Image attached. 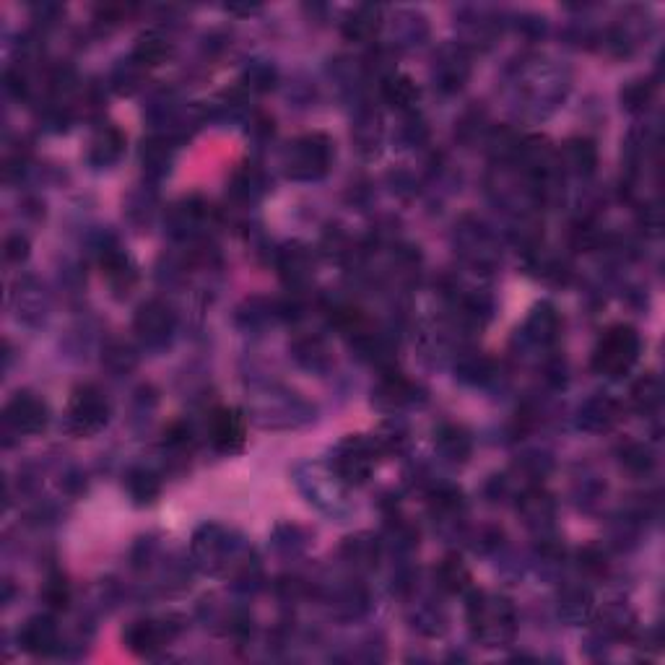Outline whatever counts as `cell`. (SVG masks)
I'll return each mask as SVG.
<instances>
[{
	"mask_svg": "<svg viewBox=\"0 0 665 665\" xmlns=\"http://www.w3.org/2000/svg\"><path fill=\"white\" fill-rule=\"evenodd\" d=\"M208 440L221 455L239 452L247 440V416L237 408H216L208 419Z\"/></svg>",
	"mask_w": 665,
	"mask_h": 665,
	"instance_id": "obj_12",
	"label": "cell"
},
{
	"mask_svg": "<svg viewBox=\"0 0 665 665\" xmlns=\"http://www.w3.org/2000/svg\"><path fill=\"white\" fill-rule=\"evenodd\" d=\"M123 154H125L123 130L115 128V125H107V128H102L94 133V138H91V143H89V154H86V159H89L91 167L104 169V167H112V164L120 162V156Z\"/></svg>",
	"mask_w": 665,
	"mask_h": 665,
	"instance_id": "obj_24",
	"label": "cell"
},
{
	"mask_svg": "<svg viewBox=\"0 0 665 665\" xmlns=\"http://www.w3.org/2000/svg\"><path fill=\"white\" fill-rule=\"evenodd\" d=\"M562 333V317L556 312L554 304L541 302L533 307V312L525 320L523 338L533 346H551Z\"/></svg>",
	"mask_w": 665,
	"mask_h": 665,
	"instance_id": "obj_22",
	"label": "cell"
},
{
	"mask_svg": "<svg viewBox=\"0 0 665 665\" xmlns=\"http://www.w3.org/2000/svg\"><path fill=\"white\" fill-rule=\"evenodd\" d=\"M416 398L419 388L401 372H385L372 390V406L380 408L382 414H398L403 408L414 406Z\"/></svg>",
	"mask_w": 665,
	"mask_h": 665,
	"instance_id": "obj_14",
	"label": "cell"
},
{
	"mask_svg": "<svg viewBox=\"0 0 665 665\" xmlns=\"http://www.w3.org/2000/svg\"><path fill=\"white\" fill-rule=\"evenodd\" d=\"M595 616H598V606L588 588L582 585L564 588V593L559 595V619L567 621L569 627H582V624H590Z\"/></svg>",
	"mask_w": 665,
	"mask_h": 665,
	"instance_id": "obj_23",
	"label": "cell"
},
{
	"mask_svg": "<svg viewBox=\"0 0 665 665\" xmlns=\"http://www.w3.org/2000/svg\"><path fill=\"white\" fill-rule=\"evenodd\" d=\"M330 164H333V141L323 133H307L286 146L284 167L291 180H320L328 175Z\"/></svg>",
	"mask_w": 665,
	"mask_h": 665,
	"instance_id": "obj_5",
	"label": "cell"
},
{
	"mask_svg": "<svg viewBox=\"0 0 665 665\" xmlns=\"http://www.w3.org/2000/svg\"><path fill=\"white\" fill-rule=\"evenodd\" d=\"M13 307H16V317L24 320V323H39L47 312V302L45 294L34 284L32 278H26L24 284L16 286L13 291Z\"/></svg>",
	"mask_w": 665,
	"mask_h": 665,
	"instance_id": "obj_32",
	"label": "cell"
},
{
	"mask_svg": "<svg viewBox=\"0 0 665 665\" xmlns=\"http://www.w3.org/2000/svg\"><path fill=\"white\" fill-rule=\"evenodd\" d=\"M276 265L281 278H284V284L294 291L307 286V281L312 278V255L310 250L299 245V242H291L284 250H278Z\"/></svg>",
	"mask_w": 665,
	"mask_h": 665,
	"instance_id": "obj_20",
	"label": "cell"
},
{
	"mask_svg": "<svg viewBox=\"0 0 665 665\" xmlns=\"http://www.w3.org/2000/svg\"><path fill=\"white\" fill-rule=\"evenodd\" d=\"M655 97V86L653 81H629L624 89H621V104L624 110L629 112H645L650 107Z\"/></svg>",
	"mask_w": 665,
	"mask_h": 665,
	"instance_id": "obj_40",
	"label": "cell"
},
{
	"mask_svg": "<svg viewBox=\"0 0 665 665\" xmlns=\"http://www.w3.org/2000/svg\"><path fill=\"white\" fill-rule=\"evenodd\" d=\"M19 647L29 655H52L60 647V629L50 616H32L19 629Z\"/></svg>",
	"mask_w": 665,
	"mask_h": 665,
	"instance_id": "obj_18",
	"label": "cell"
},
{
	"mask_svg": "<svg viewBox=\"0 0 665 665\" xmlns=\"http://www.w3.org/2000/svg\"><path fill=\"white\" fill-rule=\"evenodd\" d=\"M382 450L377 445L375 437H346L343 442H338V447L333 450V460H330V468L341 476V481L346 486L364 484L372 471H375L377 460H380Z\"/></svg>",
	"mask_w": 665,
	"mask_h": 665,
	"instance_id": "obj_7",
	"label": "cell"
},
{
	"mask_svg": "<svg viewBox=\"0 0 665 665\" xmlns=\"http://www.w3.org/2000/svg\"><path fill=\"white\" fill-rule=\"evenodd\" d=\"M42 598H45V603L52 611H65L68 603H71V585H68L63 575L55 572V575L47 577L45 588H42Z\"/></svg>",
	"mask_w": 665,
	"mask_h": 665,
	"instance_id": "obj_43",
	"label": "cell"
},
{
	"mask_svg": "<svg viewBox=\"0 0 665 665\" xmlns=\"http://www.w3.org/2000/svg\"><path fill=\"white\" fill-rule=\"evenodd\" d=\"M3 258H6V263H24L29 258V239L21 237V234H11L3 245Z\"/></svg>",
	"mask_w": 665,
	"mask_h": 665,
	"instance_id": "obj_45",
	"label": "cell"
},
{
	"mask_svg": "<svg viewBox=\"0 0 665 665\" xmlns=\"http://www.w3.org/2000/svg\"><path fill=\"white\" fill-rule=\"evenodd\" d=\"M434 447H437L445 463L463 465L465 460L471 458L473 440L468 429L460 427V424H442L437 429V437H434Z\"/></svg>",
	"mask_w": 665,
	"mask_h": 665,
	"instance_id": "obj_25",
	"label": "cell"
},
{
	"mask_svg": "<svg viewBox=\"0 0 665 665\" xmlns=\"http://www.w3.org/2000/svg\"><path fill=\"white\" fill-rule=\"evenodd\" d=\"M567 78L551 68V65H538L523 73V84H520V97L525 99V110L533 112V117H546L554 112V107L562 104L567 97Z\"/></svg>",
	"mask_w": 665,
	"mask_h": 665,
	"instance_id": "obj_8",
	"label": "cell"
},
{
	"mask_svg": "<svg viewBox=\"0 0 665 665\" xmlns=\"http://www.w3.org/2000/svg\"><path fill=\"white\" fill-rule=\"evenodd\" d=\"M291 356H294V362L299 364L307 372H315V375H323L330 369V349L328 343L323 338L317 336H302L297 341L291 343Z\"/></svg>",
	"mask_w": 665,
	"mask_h": 665,
	"instance_id": "obj_27",
	"label": "cell"
},
{
	"mask_svg": "<svg viewBox=\"0 0 665 665\" xmlns=\"http://www.w3.org/2000/svg\"><path fill=\"white\" fill-rule=\"evenodd\" d=\"M382 29L380 6H356L343 21V34L351 42H369Z\"/></svg>",
	"mask_w": 665,
	"mask_h": 665,
	"instance_id": "obj_29",
	"label": "cell"
},
{
	"mask_svg": "<svg viewBox=\"0 0 665 665\" xmlns=\"http://www.w3.org/2000/svg\"><path fill=\"white\" fill-rule=\"evenodd\" d=\"M125 491L128 497L133 499V504L138 507H146V504H154L162 494V481L149 468H130L125 473Z\"/></svg>",
	"mask_w": 665,
	"mask_h": 665,
	"instance_id": "obj_33",
	"label": "cell"
},
{
	"mask_svg": "<svg viewBox=\"0 0 665 665\" xmlns=\"http://www.w3.org/2000/svg\"><path fill=\"white\" fill-rule=\"evenodd\" d=\"M143 73H146V68H141L136 60H123V63L112 71V89H115L117 94H133V91L141 89Z\"/></svg>",
	"mask_w": 665,
	"mask_h": 665,
	"instance_id": "obj_41",
	"label": "cell"
},
{
	"mask_svg": "<svg viewBox=\"0 0 665 665\" xmlns=\"http://www.w3.org/2000/svg\"><path fill=\"white\" fill-rule=\"evenodd\" d=\"M250 416L263 429H294L315 419V408L297 398V393L271 388L252 398Z\"/></svg>",
	"mask_w": 665,
	"mask_h": 665,
	"instance_id": "obj_3",
	"label": "cell"
},
{
	"mask_svg": "<svg viewBox=\"0 0 665 665\" xmlns=\"http://www.w3.org/2000/svg\"><path fill=\"white\" fill-rule=\"evenodd\" d=\"M102 364L110 369L112 375H128L133 372L138 364V354L130 343L123 341H112L102 354Z\"/></svg>",
	"mask_w": 665,
	"mask_h": 665,
	"instance_id": "obj_37",
	"label": "cell"
},
{
	"mask_svg": "<svg viewBox=\"0 0 665 665\" xmlns=\"http://www.w3.org/2000/svg\"><path fill=\"white\" fill-rule=\"evenodd\" d=\"M517 512L523 517V523L530 530H536V533H546L549 528H554L556 502L549 491H543L541 486H530V489L520 494Z\"/></svg>",
	"mask_w": 665,
	"mask_h": 665,
	"instance_id": "obj_17",
	"label": "cell"
},
{
	"mask_svg": "<svg viewBox=\"0 0 665 665\" xmlns=\"http://www.w3.org/2000/svg\"><path fill=\"white\" fill-rule=\"evenodd\" d=\"M388 541L393 543L398 551L414 549V546H416V530L411 528V525H406V523H395V525H390V530H388Z\"/></svg>",
	"mask_w": 665,
	"mask_h": 665,
	"instance_id": "obj_46",
	"label": "cell"
},
{
	"mask_svg": "<svg viewBox=\"0 0 665 665\" xmlns=\"http://www.w3.org/2000/svg\"><path fill=\"white\" fill-rule=\"evenodd\" d=\"M642 351V338L632 325H611L593 351V369L608 380L629 375Z\"/></svg>",
	"mask_w": 665,
	"mask_h": 665,
	"instance_id": "obj_2",
	"label": "cell"
},
{
	"mask_svg": "<svg viewBox=\"0 0 665 665\" xmlns=\"http://www.w3.org/2000/svg\"><path fill=\"white\" fill-rule=\"evenodd\" d=\"M229 190H232V195L237 198V201L242 203H255L260 198V195L268 190V180H265V175L260 172L258 167H252V164H245L242 169H237L232 177V185H229Z\"/></svg>",
	"mask_w": 665,
	"mask_h": 665,
	"instance_id": "obj_34",
	"label": "cell"
},
{
	"mask_svg": "<svg viewBox=\"0 0 665 665\" xmlns=\"http://www.w3.org/2000/svg\"><path fill=\"white\" fill-rule=\"evenodd\" d=\"M278 81V73L271 63H250V68L245 71V86L250 91H271Z\"/></svg>",
	"mask_w": 665,
	"mask_h": 665,
	"instance_id": "obj_44",
	"label": "cell"
},
{
	"mask_svg": "<svg viewBox=\"0 0 665 665\" xmlns=\"http://www.w3.org/2000/svg\"><path fill=\"white\" fill-rule=\"evenodd\" d=\"M434 580L445 593H465L471 588V569L458 556H445L440 567L434 569Z\"/></svg>",
	"mask_w": 665,
	"mask_h": 665,
	"instance_id": "obj_35",
	"label": "cell"
},
{
	"mask_svg": "<svg viewBox=\"0 0 665 665\" xmlns=\"http://www.w3.org/2000/svg\"><path fill=\"white\" fill-rule=\"evenodd\" d=\"M3 421H6L8 432L19 434V437H32V434L45 432L47 421H50V411H47V403L39 395L24 390V393H16L6 403Z\"/></svg>",
	"mask_w": 665,
	"mask_h": 665,
	"instance_id": "obj_11",
	"label": "cell"
},
{
	"mask_svg": "<svg viewBox=\"0 0 665 665\" xmlns=\"http://www.w3.org/2000/svg\"><path fill=\"white\" fill-rule=\"evenodd\" d=\"M619 419H621L619 401L608 398V395H593V398H588V401L580 406V411H577V424H580V429L593 434L608 432Z\"/></svg>",
	"mask_w": 665,
	"mask_h": 665,
	"instance_id": "obj_21",
	"label": "cell"
},
{
	"mask_svg": "<svg viewBox=\"0 0 665 665\" xmlns=\"http://www.w3.org/2000/svg\"><path fill=\"white\" fill-rule=\"evenodd\" d=\"M471 76V58L463 45H442L440 52L434 55L432 78L434 86L445 94H455L463 89L465 81Z\"/></svg>",
	"mask_w": 665,
	"mask_h": 665,
	"instance_id": "obj_13",
	"label": "cell"
},
{
	"mask_svg": "<svg viewBox=\"0 0 665 665\" xmlns=\"http://www.w3.org/2000/svg\"><path fill=\"white\" fill-rule=\"evenodd\" d=\"M632 401L640 411H655V408L660 406V401H663V388H660L658 377H642L632 388Z\"/></svg>",
	"mask_w": 665,
	"mask_h": 665,
	"instance_id": "obj_42",
	"label": "cell"
},
{
	"mask_svg": "<svg viewBox=\"0 0 665 665\" xmlns=\"http://www.w3.org/2000/svg\"><path fill=\"white\" fill-rule=\"evenodd\" d=\"M455 245H458L460 255H463L473 268L478 271H489L499 263V250L494 242V234L486 229L478 219H465L460 221L458 232H455Z\"/></svg>",
	"mask_w": 665,
	"mask_h": 665,
	"instance_id": "obj_10",
	"label": "cell"
},
{
	"mask_svg": "<svg viewBox=\"0 0 665 665\" xmlns=\"http://www.w3.org/2000/svg\"><path fill=\"white\" fill-rule=\"evenodd\" d=\"M175 637V629L167 621H154V619H141L133 621L123 634V642L130 653L136 655H156L162 647H167V642Z\"/></svg>",
	"mask_w": 665,
	"mask_h": 665,
	"instance_id": "obj_16",
	"label": "cell"
},
{
	"mask_svg": "<svg viewBox=\"0 0 665 665\" xmlns=\"http://www.w3.org/2000/svg\"><path fill=\"white\" fill-rule=\"evenodd\" d=\"M621 465L634 476H645L655 468V452L642 442H629L621 447Z\"/></svg>",
	"mask_w": 665,
	"mask_h": 665,
	"instance_id": "obj_39",
	"label": "cell"
},
{
	"mask_svg": "<svg viewBox=\"0 0 665 665\" xmlns=\"http://www.w3.org/2000/svg\"><path fill=\"white\" fill-rule=\"evenodd\" d=\"M468 627L473 640L484 647H507L517 634V614L510 598L494 593H471Z\"/></svg>",
	"mask_w": 665,
	"mask_h": 665,
	"instance_id": "obj_1",
	"label": "cell"
},
{
	"mask_svg": "<svg viewBox=\"0 0 665 665\" xmlns=\"http://www.w3.org/2000/svg\"><path fill=\"white\" fill-rule=\"evenodd\" d=\"M172 39L167 37L159 29H149L136 39V47H133V55L130 60H136L141 68H156V65L167 63L172 58Z\"/></svg>",
	"mask_w": 665,
	"mask_h": 665,
	"instance_id": "obj_26",
	"label": "cell"
},
{
	"mask_svg": "<svg viewBox=\"0 0 665 665\" xmlns=\"http://www.w3.org/2000/svg\"><path fill=\"white\" fill-rule=\"evenodd\" d=\"M133 330L141 338L143 346L149 349H164L177 330V317L167 302L162 299H149L143 302L133 317Z\"/></svg>",
	"mask_w": 665,
	"mask_h": 665,
	"instance_id": "obj_9",
	"label": "cell"
},
{
	"mask_svg": "<svg viewBox=\"0 0 665 665\" xmlns=\"http://www.w3.org/2000/svg\"><path fill=\"white\" fill-rule=\"evenodd\" d=\"M172 159H175V146L172 141L164 136H151L149 141H143L141 146V164L143 172L151 177V180H159L169 172L172 167Z\"/></svg>",
	"mask_w": 665,
	"mask_h": 665,
	"instance_id": "obj_30",
	"label": "cell"
},
{
	"mask_svg": "<svg viewBox=\"0 0 665 665\" xmlns=\"http://www.w3.org/2000/svg\"><path fill=\"white\" fill-rule=\"evenodd\" d=\"M395 39H401L398 45H419L421 39L429 34L427 19L416 11H403L395 16Z\"/></svg>",
	"mask_w": 665,
	"mask_h": 665,
	"instance_id": "obj_36",
	"label": "cell"
},
{
	"mask_svg": "<svg viewBox=\"0 0 665 665\" xmlns=\"http://www.w3.org/2000/svg\"><path fill=\"white\" fill-rule=\"evenodd\" d=\"M99 265H102V273L104 278L110 281L112 291L115 294H128L130 289H133V284H136V265L130 263V258L123 252V247L117 245L115 239L112 237H104V242L99 245Z\"/></svg>",
	"mask_w": 665,
	"mask_h": 665,
	"instance_id": "obj_15",
	"label": "cell"
},
{
	"mask_svg": "<svg viewBox=\"0 0 665 665\" xmlns=\"http://www.w3.org/2000/svg\"><path fill=\"white\" fill-rule=\"evenodd\" d=\"M341 559L349 564L356 572H367V569L377 567V559H380V541L369 533H359V536H351L343 541L341 546Z\"/></svg>",
	"mask_w": 665,
	"mask_h": 665,
	"instance_id": "obj_28",
	"label": "cell"
},
{
	"mask_svg": "<svg viewBox=\"0 0 665 665\" xmlns=\"http://www.w3.org/2000/svg\"><path fill=\"white\" fill-rule=\"evenodd\" d=\"M580 569L582 572H588V575H603V572H606V556H603V551H598L595 546L582 549Z\"/></svg>",
	"mask_w": 665,
	"mask_h": 665,
	"instance_id": "obj_47",
	"label": "cell"
},
{
	"mask_svg": "<svg viewBox=\"0 0 665 665\" xmlns=\"http://www.w3.org/2000/svg\"><path fill=\"white\" fill-rule=\"evenodd\" d=\"M297 484L304 491V497L315 504L325 515L343 517L349 512V497H346V484L341 481L330 465L304 463L297 468Z\"/></svg>",
	"mask_w": 665,
	"mask_h": 665,
	"instance_id": "obj_4",
	"label": "cell"
},
{
	"mask_svg": "<svg viewBox=\"0 0 665 665\" xmlns=\"http://www.w3.org/2000/svg\"><path fill=\"white\" fill-rule=\"evenodd\" d=\"M380 138H382L380 115H377V112H362L354 125L356 146H359L364 154H372V151H377V146H380Z\"/></svg>",
	"mask_w": 665,
	"mask_h": 665,
	"instance_id": "obj_38",
	"label": "cell"
},
{
	"mask_svg": "<svg viewBox=\"0 0 665 665\" xmlns=\"http://www.w3.org/2000/svg\"><path fill=\"white\" fill-rule=\"evenodd\" d=\"M556 167L575 177H590L598 167V146L593 138L577 136L562 143V149L556 154Z\"/></svg>",
	"mask_w": 665,
	"mask_h": 665,
	"instance_id": "obj_19",
	"label": "cell"
},
{
	"mask_svg": "<svg viewBox=\"0 0 665 665\" xmlns=\"http://www.w3.org/2000/svg\"><path fill=\"white\" fill-rule=\"evenodd\" d=\"M110 421V403L97 385H81L73 390L65 406V429L73 437H94Z\"/></svg>",
	"mask_w": 665,
	"mask_h": 665,
	"instance_id": "obj_6",
	"label": "cell"
},
{
	"mask_svg": "<svg viewBox=\"0 0 665 665\" xmlns=\"http://www.w3.org/2000/svg\"><path fill=\"white\" fill-rule=\"evenodd\" d=\"M421 91L419 86L406 76V73H390L388 78H382V99L393 107V110L411 112L419 102Z\"/></svg>",
	"mask_w": 665,
	"mask_h": 665,
	"instance_id": "obj_31",
	"label": "cell"
}]
</instances>
